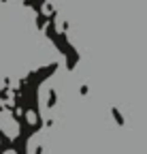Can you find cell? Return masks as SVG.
I'll return each mask as SVG.
<instances>
[{
	"mask_svg": "<svg viewBox=\"0 0 147 154\" xmlns=\"http://www.w3.org/2000/svg\"><path fill=\"white\" fill-rule=\"evenodd\" d=\"M0 133H4V137L15 139L19 135V124L9 111H0Z\"/></svg>",
	"mask_w": 147,
	"mask_h": 154,
	"instance_id": "6da1fadb",
	"label": "cell"
},
{
	"mask_svg": "<svg viewBox=\"0 0 147 154\" xmlns=\"http://www.w3.org/2000/svg\"><path fill=\"white\" fill-rule=\"evenodd\" d=\"M26 120H28V124H36L39 122V116H36V111H26Z\"/></svg>",
	"mask_w": 147,
	"mask_h": 154,
	"instance_id": "7a4b0ae2",
	"label": "cell"
},
{
	"mask_svg": "<svg viewBox=\"0 0 147 154\" xmlns=\"http://www.w3.org/2000/svg\"><path fill=\"white\" fill-rule=\"evenodd\" d=\"M4 154H17V152H15V150H7Z\"/></svg>",
	"mask_w": 147,
	"mask_h": 154,
	"instance_id": "3957f363",
	"label": "cell"
}]
</instances>
